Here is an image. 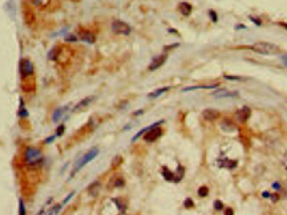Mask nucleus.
<instances>
[{"instance_id": "nucleus-20", "label": "nucleus", "mask_w": 287, "mask_h": 215, "mask_svg": "<svg viewBox=\"0 0 287 215\" xmlns=\"http://www.w3.org/2000/svg\"><path fill=\"white\" fill-rule=\"evenodd\" d=\"M35 6L37 7H46L50 4V0H32Z\"/></svg>"}, {"instance_id": "nucleus-2", "label": "nucleus", "mask_w": 287, "mask_h": 215, "mask_svg": "<svg viewBox=\"0 0 287 215\" xmlns=\"http://www.w3.org/2000/svg\"><path fill=\"white\" fill-rule=\"evenodd\" d=\"M98 154H99V150H98L97 147H92V148H91V149L88 151V153L85 154L84 156H82V157L75 164V166H74L73 167V170H72L71 176H73L74 174L77 173V172H79V171H80L83 166H86L88 163L92 162L96 156H98Z\"/></svg>"}, {"instance_id": "nucleus-10", "label": "nucleus", "mask_w": 287, "mask_h": 215, "mask_svg": "<svg viewBox=\"0 0 287 215\" xmlns=\"http://www.w3.org/2000/svg\"><path fill=\"white\" fill-rule=\"evenodd\" d=\"M213 95L216 98H235L238 96V92L222 89L215 91Z\"/></svg>"}, {"instance_id": "nucleus-24", "label": "nucleus", "mask_w": 287, "mask_h": 215, "mask_svg": "<svg viewBox=\"0 0 287 215\" xmlns=\"http://www.w3.org/2000/svg\"><path fill=\"white\" fill-rule=\"evenodd\" d=\"M121 163H122V158H121V156H116L115 157L113 158V160H112V167H116V166H118Z\"/></svg>"}, {"instance_id": "nucleus-14", "label": "nucleus", "mask_w": 287, "mask_h": 215, "mask_svg": "<svg viewBox=\"0 0 287 215\" xmlns=\"http://www.w3.org/2000/svg\"><path fill=\"white\" fill-rule=\"evenodd\" d=\"M81 39L88 44H93L96 41V37L91 32L85 31L81 34Z\"/></svg>"}, {"instance_id": "nucleus-8", "label": "nucleus", "mask_w": 287, "mask_h": 215, "mask_svg": "<svg viewBox=\"0 0 287 215\" xmlns=\"http://www.w3.org/2000/svg\"><path fill=\"white\" fill-rule=\"evenodd\" d=\"M251 116V110L248 106H244L241 109L237 111L235 116L239 122H245Z\"/></svg>"}, {"instance_id": "nucleus-25", "label": "nucleus", "mask_w": 287, "mask_h": 215, "mask_svg": "<svg viewBox=\"0 0 287 215\" xmlns=\"http://www.w3.org/2000/svg\"><path fill=\"white\" fill-rule=\"evenodd\" d=\"M214 208L216 210H221V209H223V203L219 200H217V201H215L214 203Z\"/></svg>"}, {"instance_id": "nucleus-31", "label": "nucleus", "mask_w": 287, "mask_h": 215, "mask_svg": "<svg viewBox=\"0 0 287 215\" xmlns=\"http://www.w3.org/2000/svg\"><path fill=\"white\" fill-rule=\"evenodd\" d=\"M66 40H67V41H77V37H75L73 35H70L69 37H67Z\"/></svg>"}, {"instance_id": "nucleus-27", "label": "nucleus", "mask_w": 287, "mask_h": 215, "mask_svg": "<svg viewBox=\"0 0 287 215\" xmlns=\"http://www.w3.org/2000/svg\"><path fill=\"white\" fill-rule=\"evenodd\" d=\"M64 130H65V126H64L63 125L60 126L59 127L57 128V131H56V135H57V136H61V135H62V134H63V132H64Z\"/></svg>"}, {"instance_id": "nucleus-39", "label": "nucleus", "mask_w": 287, "mask_h": 215, "mask_svg": "<svg viewBox=\"0 0 287 215\" xmlns=\"http://www.w3.org/2000/svg\"><path fill=\"white\" fill-rule=\"evenodd\" d=\"M284 166H285V168L287 170V156L285 157V160H284Z\"/></svg>"}, {"instance_id": "nucleus-29", "label": "nucleus", "mask_w": 287, "mask_h": 215, "mask_svg": "<svg viewBox=\"0 0 287 215\" xmlns=\"http://www.w3.org/2000/svg\"><path fill=\"white\" fill-rule=\"evenodd\" d=\"M209 14H210L211 18L213 19V21L216 22V21L217 20V15L216 14V13H215L214 11H210V13H209Z\"/></svg>"}, {"instance_id": "nucleus-23", "label": "nucleus", "mask_w": 287, "mask_h": 215, "mask_svg": "<svg viewBox=\"0 0 287 215\" xmlns=\"http://www.w3.org/2000/svg\"><path fill=\"white\" fill-rule=\"evenodd\" d=\"M74 194H75V191H73V192H71V193L70 194L68 195V196H67V198H65V199H64V201L62 202V203H61V204L59 205V209H60V210H61V208H62V207H63L64 205L67 204V202L69 201V200H70L71 198H72V197H73Z\"/></svg>"}, {"instance_id": "nucleus-22", "label": "nucleus", "mask_w": 287, "mask_h": 215, "mask_svg": "<svg viewBox=\"0 0 287 215\" xmlns=\"http://www.w3.org/2000/svg\"><path fill=\"white\" fill-rule=\"evenodd\" d=\"M19 215H26V208L24 204V202L22 199L19 200Z\"/></svg>"}, {"instance_id": "nucleus-4", "label": "nucleus", "mask_w": 287, "mask_h": 215, "mask_svg": "<svg viewBox=\"0 0 287 215\" xmlns=\"http://www.w3.org/2000/svg\"><path fill=\"white\" fill-rule=\"evenodd\" d=\"M111 28L112 31L117 35H129L131 33V28L130 27V25L121 20L112 21Z\"/></svg>"}, {"instance_id": "nucleus-5", "label": "nucleus", "mask_w": 287, "mask_h": 215, "mask_svg": "<svg viewBox=\"0 0 287 215\" xmlns=\"http://www.w3.org/2000/svg\"><path fill=\"white\" fill-rule=\"evenodd\" d=\"M162 135V130L160 127L155 126L154 128L149 130L147 133L144 135V140L147 142H153L156 141Z\"/></svg>"}, {"instance_id": "nucleus-17", "label": "nucleus", "mask_w": 287, "mask_h": 215, "mask_svg": "<svg viewBox=\"0 0 287 215\" xmlns=\"http://www.w3.org/2000/svg\"><path fill=\"white\" fill-rule=\"evenodd\" d=\"M179 11L185 16H188L192 12V6L191 4L186 2H183L179 4Z\"/></svg>"}, {"instance_id": "nucleus-16", "label": "nucleus", "mask_w": 287, "mask_h": 215, "mask_svg": "<svg viewBox=\"0 0 287 215\" xmlns=\"http://www.w3.org/2000/svg\"><path fill=\"white\" fill-rule=\"evenodd\" d=\"M218 86L217 84L215 85H211V86H189L184 88L182 91L183 92H187V91H192V90H200V89H214Z\"/></svg>"}, {"instance_id": "nucleus-34", "label": "nucleus", "mask_w": 287, "mask_h": 215, "mask_svg": "<svg viewBox=\"0 0 287 215\" xmlns=\"http://www.w3.org/2000/svg\"><path fill=\"white\" fill-rule=\"evenodd\" d=\"M55 138H56V136H50V137H48V138L46 139V143H50V142H52L53 141L55 140Z\"/></svg>"}, {"instance_id": "nucleus-11", "label": "nucleus", "mask_w": 287, "mask_h": 215, "mask_svg": "<svg viewBox=\"0 0 287 215\" xmlns=\"http://www.w3.org/2000/svg\"><path fill=\"white\" fill-rule=\"evenodd\" d=\"M95 100V96H88V97L84 98L83 100H81V101H79L78 103H77L76 106H75V107L73 108V111L74 112H76V111H82V110H84L85 108H87L89 106V105L91 104L92 101Z\"/></svg>"}, {"instance_id": "nucleus-36", "label": "nucleus", "mask_w": 287, "mask_h": 215, "mask_svg": "<svg viewBox=\"0 0 287 215\" xmlns=\"http://www.w3.org/2000/svg\"><path fill=\"white\" fill-rule=\"evenodd\" d=\"M272 187H273L275 189H279V188H280V184L278 183H274Z\"/></svg>"}, {"instance_id": "nucleus-15", "label": "nucleus", "mask_w": 287, "mask_h": 215, "mask_svg": "<svg viewBox=\"0 0 287 215\" xmlns=\"http://www.w3.org/2000/svg\"><path fill=\"white\" fill-rule=\"evenodd\" d=\"M169 90H170V87L168 86L159 88L157 90H154V91H152V92L149 94V95H148V97L150 98V99H155V98H158L160 96H161L162 94L167 92Z\"/></svg>"}, {"instance_id": "nucleus-3", "label": "nucleus", "mask_w": 287, "mask_h": 215, "mask_svg": "<svg viewBox=\"0 0 287 215\" xmlns=\"http://www.w3.org/2000/svg\"><path fill=\"white\" fill-rule=\"evenodd\" d=\"M25 158L27 164L35 166L42 163L44 157L42 153L39 149L35 147H28L25 150Z\"/></svg>"}, {"instance_id": "nucleus-7", "label": "nucleus", "mask_w": 287, "mask_h": 215, "mask_svg": "<svg viewBox=\"0 0 287 215\" xmlns=\"http://www.w3.org/2000/svg\"><path fill=\"white\" fill-rule=\"evenodd\" d=\"M20 71L25 76L34 73V66H33L31 61L29 59L22 60L21 64H20Z\"/></svg>"}, {"instance_id": "nucleus-12", "label": "nucleus", "mask_w": 287, "mask_h": 215, "mask_svg": "<svg viewBox=\"0 0 287 215\" xmlns=\"http://www.w3.org/2000/svg\"><path fill=\"white\" fill-rule=\"evenodd\" d=\"M163 122H164V121H163V120H161V121H158V122H154L153 124H151V125L148 126L144 127V128L141 129L140 132H138V133H136L135 135L133 136V137L132 138V142H134L135 140H137V139L140 137V136L143 135L144 132H148L149 130H150V129L154 128V127H155V126H158L161 125V123H163Z\"/></svg>"}, {"instance_id": "nucleus-30", "label": "nucleus", "mask_w": 287, "mask_h": 215, "mask_svg": "<svg viewBox=\"0 0 287 215\" xmlns=\"http://www.w3.org/2000/svg\"><path fill=\"white\" fill-rule=\"evenodd\" d=\"M250 19H251V20H252L253 22H254V24H255L256 25H258V26H260V25H262V23H261V21L259 20V18H256L250 17Z\"/></svg>"}, {"instance_id": "nucleus-1", "label": "nucleus", "mask_w": 287, "mask_h": 215, "mask_svg": "<svg viewBox=\"0 0 287 215\" xmlns=\"http://www.w3.org/2000/svg\"><path fill=\"white\" fill-rule=\"evenodd\" d=\"M250 49L258 54L265 55H275L280 49L276 45L265 41L256 42L250 46Z\"/></svg>"}, {"instance_id": "nucleus-38", "label": "nucleus", "mask_w": 287, "mask_h": 215, "mask_svg": "<svg viewBox=\"0 0 287 215\" xmlns=\"http://www.w3.org/2000/svg\"><path fill=\"white\" fill-rule=\"evenodd\" d=\"M279 24L280 25V26H282V27H284V28L285 29H287V23H285V22H281V23H279Z\"/></svg>"}, {"instance_id": "nucleus-28", "label": "nucleus", "mask_w": 287, "mask_h": 215, "mask_svg": "<svg viewBox=\"0 0 287 215\" xmlns=\"http://www.w3.org/2000/svg\"><path fill=\"white\" fill-rule=\"evenodd\" d=\"M225 78L227 80H241V77L239 76H225Z\"/></svg>"}, {"instance_id": "nucleus-37", "label": "nucleus", "mask_w": 287, "mask_h": 215, "mask_svg": "<svg viewBox=\"0 0 287 215\" xmlns=\"http://www.w3.org/2000/svg\"><path fill=\"white\" fill-rule=\"evenodd\" d=\"M270 194L268 193V192H264L263 193V197L264 198H270Z\"/></svg>"}, {"instance_id": "nucleus-6", "label": "nucleus", "mask_w": 287, "mask_h": 215, "mask_svg": "<svg viewBox=\"0 0 287 215\" xmlns=\"http://www.w3.org/2000/svg\"><path fill=\"white\" fill-rule=\"evenodd\" d=\"M166 59H167V55H164V54L157 56V57H155V58L153 59L152 62L150 64L149 69H150V71H154L155 69H159L160 67H161V66L165 64Z\"/></svg>"}, {"instance_id": "nucleus-21", "label": "nucleus", "mask_w": 287, "mask_h": 215, "mask_svg": "<svg viewBox=\"0 0 287 215\" xmlns=\"http://www.w3.org/2000/svg\"><path fill=\"white\" fill-rule=\"evenodd\" d=\"M197 193H198L200 197L204 198V197H206L208 194V188L207 187H201L197 191Z\"/></svg>"}, {"instance_id": "nucleus-33", "label": "nucleus", "mask_w": 287, "mask_h": 215, "mask_svg": "<svg viewBox=\"0 0 287 215\" xmlns=\"http://www.w3.org/2000/svg\"><path fill=\"white\" fill-rule=\"evenodd\" d=\"M225 215H233V211L231 208H227L225 210Z\"/></svg>"}, {"instance_id": "nucleus-9", "label": "nucleus", "mask_w": 287, "mask_h": 215, "mask_svg": "<svg viewBox=\"0 0 287 215\" xmlns=\"http://www.w3.org/2000/svg\"><path fill=\"white\" fill-rule=\"evenodd\" d=\"M203 118L208 122H213L220 116V112L215 109H206L202 111Z\"/></svg>"}, {"instance_id": "nucleus-32", "label": "nucleus", "mask_w": 287, "mask_h": 215, "mask_svg": "<svg viewBox=\"0 0 287 215\" xmlns=\"http://www.w3.org/2000/svg\"><path fill=\"white\" fill-rule=\"evenodd\" d=\"M123 184H124L123 183V181H122L121 179H118V180L116 181L115 186L116 187H121V186H123Z\"/></svg>"}, {"instance_id": "nucleus-18", "label": "nucleus", "mask_w": 287, "mask_h": 215, "mask_svg": "<svg viewBox=\"0 0 287 215\" xmlns=\"http://www.w3.org/2000/svg\"><path fill=\"white\" fill-rule=\"evenodd\" d=\"M100 189V184L99 183H93L91 186L89 187V193L92 196H96L98 194V192Z\"/></svg>"}, {"instance_id": "nucleus-26", "label": "nucleus", "mask_w": 287, "mask_h": 215, "mask_svg": "<svg viewBox=\"0 0 287 215\" xmlns=\"http://www.w3.org/2000/svg\"><path fill=\"white\" fill-rule=\"evenodd\" d=\"M184 205L186 208H191L193 206V201L191 198H187L186 201L184 202Z\"/></svg>"}, {"instance_id": "nucleus-13", "label": "nucleus", "mask_w": 287, "mask_h": 215, "mask_svg": "<svg viewBox=\"0 0 287 215\" xmlns=\"http://www.w3.org/2000/svg\"><path fill=\"white\" fill-rule=\"evenodd\" d=\"M68 110V106H63V107H60L58 109H56V111H54L52 116V120L54 122H58L62 118L64 114L66 113Z\"/></svg>"}, {"instance_id": "nucleus-19", "label": "nucleus", "mask_w": 287, "mask_h": 215, "mask_svg": "<svg viewBox=\"0 0 287 215\" xmlns=\"http://www.w3.org/2000/svg\"><path fill=\"white\" fill-rule=\"evenodd\" d=\"M162 174L167 181H173L174 180V174L172 173L171 171H169L166 168H164L162 171Z\"/></svg>"}, {"instance_id": "nucleus-35", "label": "nucleus", "mask_w": 287, "mask_h": 215, "mask_svg": "<svg viewBox=\"0 0 287 215\" xmlns=\"http://www.w3.org/2000/svg\"><path fill=\"white\" fill-rule=\"evenodd\" d=\"M282 60H283L285 66L287 67V55H285L282 56Z\"/></svg>"}]
</instances>
